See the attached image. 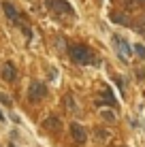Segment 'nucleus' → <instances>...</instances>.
I'll list each match as a JSON object with an SVG mask.
<instances>
[{"label":"nucleus","instance_id":"f257e3e1","mask_svg":"<svg viewBox=\"0 0 145 147\" xmlns=\"http://www.w3.org/2000/svg\"><path fill=\"white\" fill-rule=\"evenodd\" d=\"M68 55H71V60L75 64H90L92 62V53L83 45H71L68 47Z\"/></svg>","mask_w":145,"mask_h":147},{"label":"nucleus","instance_id":"f03ea898","mask_svg":"<svg viewBox=\"0 0 145 147\" xmlns=\"http://www.w3.org/2000/svg\"><path fill=\"white\" fill-rule=\"evenodd\" d=\"M71 136H73V141L77 145H83L88 141V132H86V128H83L81 124H77V121H75V124H71Z\"/></svg>","mask_w":145,"mask_h":147},{"label":"nucleus","instance_id":"7ed1b4c3","mask_svg":"<svg viewBox=\"0 0 145 147\" xmlns=\"http://www.w3.org/2000/svg\"><path fill=\"white\" fill-rule=\"evenodd\" d=\"M45 94H47V88H45L43 83H32L30 85V100H41V98H45Z\"/></svg>","mask_w":145,"mask_h":147},{"label":"nucleus","instance_id":"20e7f679","mask_svg":"<svg viewBox=\"0 0 145 147\" xmlns=\"http://www.w3.org/2000/svg\"><path fill=\"white\" fill-rule=\"evenodd\" d=\"M15 75H17V70H15V66L11 62H4L2 66H0V77L4 81H15Z\"/></svg>","mask_w":145,"mask_h":147},{"label":"nucleus","instance_id":"39448f33","mask_svg":"<svg viewBox=\"0 0 145 147\" xmlns=\"http://www.w3.org/2000/svg\"><path fill=\"white\" fill-rule=\"evenodd\" d=\"M47 7H51L53 11H58V13H73L71 4L64 2V0H47Z\"/></svg>","mask_w":145,"mask_h":147},{"label":"nucleus","instance_id":"423d86ee","mask_svg":"<svg viewBox=\"0 0 145 147\" xmlns=\"http://www.w3.org/2000/svg\"><path fill=\"white\" fill-rule=\"evenodd\" d=\"M2 11L7 13V17H9V22H11V24H17V22H19L17 9H15L11 2H2Z\"/></svg>","mask_w":145,"mask_h":147},{"label":"nucleus","instance_id":"0eeeda50","mask_svg":"<svg viewBox=\"0 0 145 147\" xmlns=\"http://www.w3.org/2000/svg\"><path fill=\"white\" fill-rule=\"evenodd\" d=\"M113 40H115L117 51L122 53V58H124V60H130V53H132V51H130V47H128V43H126V40H124V38H119V36H115Z\"/></svg>","mask_w":145,"mask_h":147},{"label":"nucleus","instance_id":"6e6552de","mask_svg":"<svg viewBox=\"0 0 145 147\" xmlns=\"http://www.w3.org/2000/svg\"><path fill=\"white\" fill-rule=\"evenodd\" d=\"M100 98H103V100H105V102H107V105H111V107H115V105H117L115 96L111 94V90H109V88H105L103 92H100Z\"/></svg>","mask_w":145,"mask_h":147},{"label":"nucleus","instance_id":"1a4fd4ad","mask_svg":"<svg viewBox=\"0 0 145 147\" xmlns=\"http://www.w3.org/2000/svg\"><path fill=\"white\" fill-rule=\"evenodd\" d=\"M58 126H60L58 117H49L47 121H45V128H49V130H58Z\"/></svg>","mask_w":145,"mask_h":147},{"label":"nucleus","instance_id":"9d476101","mask_svg":"<svg viewBox=\"0 0 145 147\" xmlns=\"http://www.w3.org/2000/svg\"><path fill=\"white\" fill-rule=\"evenodd\" d=\"M96 139H98V141H100V143H103V141H107V139H109V130H103V128H96Z\"/></svg>","mask_w":145,"mask_h":147},{"label":"nucleus","instance_id":"9b49d317","mask_svg":"<svg viewBox=\"0 0 145 147\" xmlns=\"http://www.w3.org/2000/svg\"><path fill=\"white\" fill-rule=\"evenodd\" d=\"M111 19H113V22H117V24H122V26H126V24H128L126 15H119V13H113V15H111Z\"/></svg>","mask_w":145,"mask_h":147},{"label":"nucleus","instance_id":"f8f14e48","mask_svg":"<svg viewBox=\"0 0 145 147\" xmlns=\"http://www.w3.org/2000/svg\"><path fill=\"white\" fill-rule=\"evenodd\" d=\"M134 53H137L139 55V58H141V60H145V45H134Z\"/></svg>","mask_w":145,"mask_h":147},{"label":"nucleus","instance_id":"ddd939ff","mask_svg":"<svg viewBox=\"0 0 145 147\" xmlns=\"http://www.w3.org/2000/svg\"><path fill=\"white\" fill-rule=\"evenodd\" d=\"M103 117L107 119V121H113V119H115V115H113L111 111H103Z\"/></svg>","mask_w":145,"mask_h":147},{"label":"nucleus","instance_id":"4468645a","mask_svg":"<svg viewBox=\"0 0 145 147\" xmlns=\"http://www.w3.org/2000/svg\"><path fill=\"white\" fill-rule=\"evenodd\" d=\"M0 102L7 105V107H11V98H7V96H2V94H0Z\"/></svg>","mask_w":145,"mask_h":147},{"label":"nucleus","instance_id":"2eb2a0df","mask_svg":"<svg viewBox=\"0 0 145 147\" xmlns=\"http://www.w3.org/2000/svg\"><path fill=\"white\" fill-rule=\"evenodd\" d=\"M134 77L141 81V79H143V70H141V68H137V70H134Z\"/></svg>","mask_w":145,"mask_h":147},{"label":"nucleus","instance_id":"dca6fc26","mask_svg":"<svg viewBox=\"0 0 145 147\" xmlns=\"http://www.w3.org/2000/svg\"><path fill=\"white\" fill-rule=\"evenodd\" d=\"M115 83H117V88H119V90H124V79H119V77H115Z\"/></svg>","mask_w":145,"mask_h":147},{"label":"nucleus","instance_id":"f3484780","mask_svg":"<svg viewBox=\"0 0 145 147\" xmlns=\"http://www.w3.org/2000/svg\"><path fill=\"white\" fill-rule=\"evenodd\" d=\"M9 147H15V145H13V143H11V145H9Z\"/></svg>","mask_w":145,"mask_h":147},{"label":"nucleus","instance_id":"a211bd4d","mask_svg":"<svg viewBox=\"0 0 145 147\" xmlns=\"http://www.w3.org/2000/svg\"><path fill=\"white\" fill-rule=\"evenodd\" d=\"M139 2H145V0H139Z\"/></svg>","mask_w":145,"mask_h":147}]
</instances>
